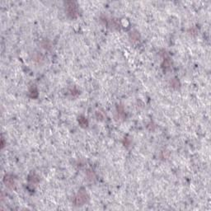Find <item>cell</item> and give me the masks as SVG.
<instances>
[{
	"label": "cell",
	"instance_id": "1",
	"mask_svg": "<svg viewBox=\"0 0 211 211\" xmlns=\"http://www.w3.org/2000/svg\"><path fill=\"white\" fill-rule=\"evenodd\" d=\"M67 12L68 16L71 17L72 18H74L78 16V8L74 2L67 3Z\"/></svg>",
	"mask_w": 211,
	"mask_h": 211
},
{
	"label": "cell",
	"instance_id": "2",
	"mask_svg": "<svg viewBox=\"0 0 211 211\" xmlns=\"http://www.w3.org/2000/svg\"><path fill=\"white\" fill-rule=\"evenodd\" d=\"M87 198H88V196H87L86 192L80 191L78 192V194L75 197L74 202H75L77 205H84L87 201Z\"/></svg>",
	"mask_w": 211,
	"mask_h": 211
},
{
	"label": "cell",
	"instance_id": "3",
	"mask_svg": "<svg viewBox=\"0 0 211 211\" xmlns=\"http://www.w3.org/2000/svg\"><path fill=\"white\" fill-rule=\"evenodd\" d=\"M4 182L6 184V186H8V187H12L14 186V181L12 177H9V176H6L4 178Z\"/></svg>",
	"mask_w": 211,
	"mask_h": 211
},
{
	"label": "cell",
	"instance_id": "4",
	"mask_svg": "<svg viewBox=\"0 0 211 211\" xmlns=\"http://www.w3.org/2000/svg\"><path fill=\"white\" fill-rule=\"evenodd\" d=\"M78 122H79L80 125H81L82 126H84V127L88 125V121H87V120L85 119L84 116H80L79 118H78Z\"/></svg>",
	"mask_w": 211,
	"mask_h": 211
}]
</instances>
